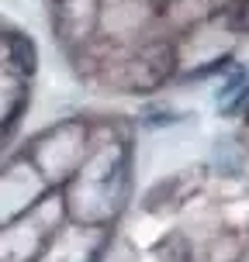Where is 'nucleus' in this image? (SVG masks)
<instances>
[{
    "label": "nucleus",
    "mask_w": 249,
    "mask_h": 262,
    "mask_svg": "<svg viewBox=\"0 0 249 262\" xmlns=\"http://www.w3.org/2000/svg\"><path fill=\"white\" fill-rule=\"evenodd\" d=\"M225 25H228V31H236V35L249 31V0H236L232 7H225Z\"/></svg>",
    "instance_id": "obj_1"
}]
</instances>
